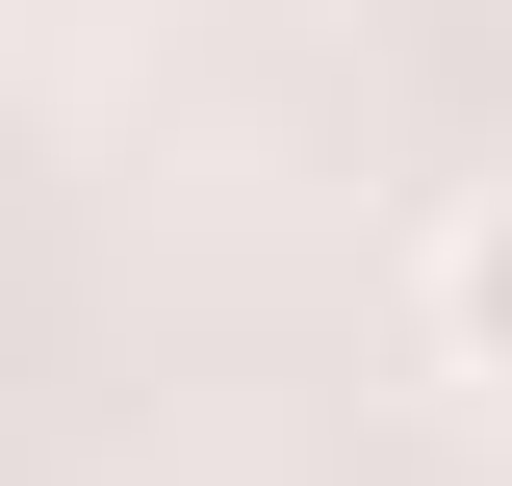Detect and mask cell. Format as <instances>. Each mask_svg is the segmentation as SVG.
<instances>
[{"label":"cell","instance_id":"obj_1","mask_svg":"<svg viewBox=\"0 0 512 486\" xmlns=\"http://www.w3.org/2000/svg\"><path fill=\"white\" fill-rule=\"evenodd\" d=\"M410 333H436V384H487V410H512V180H461V205H436Z\"/></svg>","mask_w":512,"mask_h":486}]
</instances>
